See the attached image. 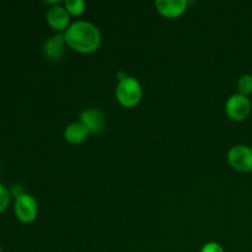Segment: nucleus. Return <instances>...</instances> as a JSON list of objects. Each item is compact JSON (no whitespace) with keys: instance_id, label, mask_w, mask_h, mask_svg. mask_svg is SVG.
<instances>
[{"instance_id":"7ed1b4c3","label":"nucleus","mask_w":252,"mask_h":252,"mask_svg":"<svg viewBox=\"0 0 252 252\" xmlns=\"http://www.w3.org/2000/svg\"><path fill=\"white\" fill-rule=\"evenodd\" d=\"M14 212L21 223H32L38 214V203L32 194L25 192L15 198Z\"/></svg>"},{"instance_id":"2eb2a0df","label":"nucleus","mask_w":252,"mask_h":252,"mask_svg":"<svg viewBox=\"0 0 252 252\" xmlns=\"http://www.w3.org/2000/svg\"><path fill=\"white\" fill-rule=\"evenodd\" d=\"M22 193H25V191L20 185H12L11 189H10V194H11V196H14L15 198H17V197L21 196Z\"/></svg>"},{"instance_id":"6e6552de","label":"nucleus","mask_w":252,"mask_h":252,"mask_svg":"<svg viewBox=\"0 0 252 252\" xmlns=\"http://www.w3.org/2000/svg\"><path fill=\"white\" fill-rule=\"evenodd\" d=\"M154 4L158 12L167 19L180 17L187 9L186 0H157Z\"/></svg>"},{"instance_id":"f03ea898","label":"nucleus","mask_w":252,"mask_h":252,"mask_svg":"<svg viewBox=\"0 0 252 252\" xmlns=\"http://www.w3.org/2000/svg\"><path fill=\"white\" fill-rule=\"evenodd\" d=\"M143 96L142 85L133 76H126L116 86V98L123 107H134L140 102Z\"/></svg>"},{"instance_id":"9d476101","label":"nucleus","mask_w":252,"mask_h":252,"mask_svg":"<svg viewBox=\"0 0 252 252\" xmlns=\"http://www.w3.org/2000/svg\"><path fill=\"white\" fill-rule=\"evenodd\" d=\"M89 134H90L89 129L80 121L70 123L64 129V138L70 144H80V143L85 142Z\"/></svg>"},{"instance_id":"39448f33","label":"nucleus","mask_w":252,"mask_h":252,"mask_svg":"<svg viewBox=\"0 0 252 252\" xmlns=\"http://www.w3.org/2000/svg\"><path fill=\"white\" fill-rule=\"evenodd\" d=\"M225 112L233 121H244L251 112L250 98L241 94H234L226 101Z\"/></svg>"},{"instance_id":"20e7f679","label":"nucleus","mask_w":252,"mask_h":252,"mask_svg":"<svg viewBox=\"0 0 252 252\" xmlns=\"http://www.w3.org/2000/svg\"><path fill=\"white\" fill-rule=\"evenodd\" d=\"M228 161L234 170L240 172L252 171V148L248 145H234L228 152Z\"/></svg>"},{"instance_id":"ddd939ff","label":"nucleus","mask_w":252,"mask_h":252,"mask_svg":"<svg viewBox=\"0 0 252 252\" xmlns=\"http://www.w3.org/2000/svg\"><path fill=\"white\" fill-rule=\"evenodd\" d=\"M10 198H11L10 189H7L4 184H1V182H0V213H1V212H4L5 209L9 207Z\"/></svg>"},{"instance_id":"dca6fc26","label":"nucleus","mask_w":252,"mask_h":252,"mask_svg":"<svg viewBox=\"0 0 252 252\" xmlns=\"http://www.w3.org/2000/svg\"><path fill=\"white\" fill-rule=\"evenodd\" d=\"M0 252H2V248H1V245H0Z\"/></svg>"},{"instance_id":"423d86ee","label":"nucleus","mask_w":252,"mask_h":252,"mask_svg":"<svg viewBox=\"0 0 252 252\" xmlns=\"http://www.w3.org/2000/svg\"><path fill=\"white\" fill-rule=\"evenodd\" d=\"M47 24L53 30L58 32H65L66 29L70 26V14L68 10L61 5H54L49 7L46 15Z\"/></svg>"},{"instance_id":"f257e3e1","label":"nucleus","mask_w":252,"mask_h":252,"mask_svg":"<svg viewBox=\"0 0 252 252\" xmlns=\"http://www.w3.org/2000/svg\"><path fill=\"white\" fill-rule=\"evenodd\" d=\"M64 38L73 51L83 54H90L97 51L102 41L98 27L93 22L84 20L73 22L64 32Z\"/></svg>"},{"instance_id":"f8f14e48","label":"nucleus","mask_w":252,"mask_h":252,"mask_svg":"<svg viewBox=\"0 0 252 252\" xmlns=\"http://www.w3.org/2000/svg\"><path fill=\"white\" fill-rule=\"evenodd\" d=\"M239 94L248 96L252 94V75L251 74H244L238 80Z\"/></svg>"},{"instance_id":"9b49d317","label":"nucleus","mask_w":252,"mask_h":252,"mask_svg":"<svg viewBox=\"0 0 252 252\" xmlns=\"http://www.w3.org/2000/svg\"><path fill=\"white\" fill-rule=\"evenodd\" d=\"M64 7L68 10V12L74 16H80L84 14L86 9V4L84 0H65Z\"/></svg>"},{"instance_id":"4468645a","label":"nucleus","mask_w":252,"mask_h":252,"mask_svg":"<svg viewBox=\"0 0 252 252\" xmlns=\"http://www.w3.org/2000/svg\"><path fill=\"white\" fill-rule=\"evenodd\" d=\"M201 252H225V251H224L223 246L219 245L218 243L211 241V243H207L206 245H203Z\"/></svg>"},{"instance_id":"0eeeda50","label":"nucleus","mask_w":252,"mask_h":252,"mask_svg":"<svg viewBox=\"0 0 252 252\" xmlns=\"http://www.w3.org/2000/svg\"><path fill=\"white\" fill-rule=\"evenodd\" d=\"M65 38L64 33H57L47 38L43 44V54L49 61H59L63 58L65 52Z\"/></svg>"},{"instance_id":"1a4fd4ad","label":"nucleus","mask_w":252,"mask_h":252,"mask_svg":"<svg viewBox=\"0 0 252 252\" xmlns=\"http://www.w3.org/2000/svg\"><path fill=\"white\" fill-rule=\"evenodd\" d=\"M80 122L85 126L90 133H97L105 127V116L97 108H89L81 112Z\"/></svg>"}]
</instances>
